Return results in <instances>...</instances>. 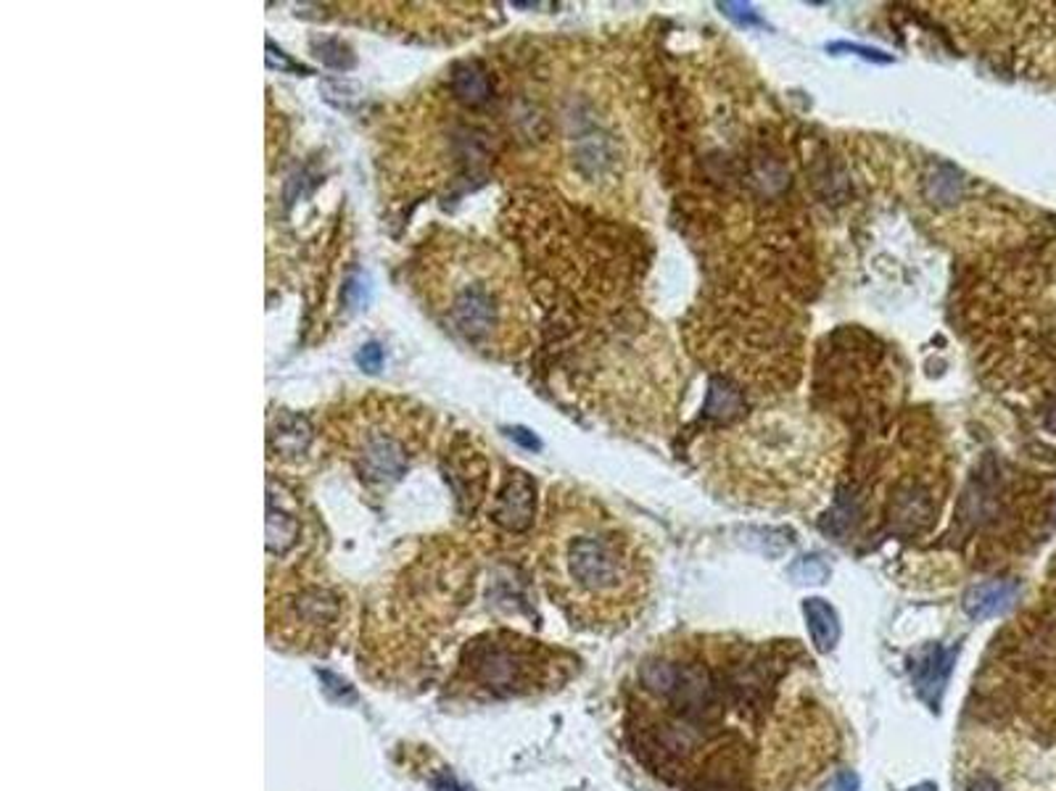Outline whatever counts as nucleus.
Instances as JSON below:
<instances>
[{"label": "nucleus", "instance_id": "obj_10", "mask_svg": "<svg viewBox=\"0 0 1056 791\" xmlns=\"http://www.w3.org/2000/svg\"><path fill=\"white\" fill-rule=\"evenodd\" d=\"M357 364L362 367L365 372H378L380 364H383V351H380V346L376 343L365 346V349L357 354Z\"/></svg>", "mask_w": 1056, "mask_h": 791}, {"label": "nucleus", "instance_id": "obj_8", "mask_svg": "<svg viewBox=\"0 0 1056 791\" xmlns=\"http://www.w3.org/2000/svg\"><path fill=\"white\" fill-rule=\"evenodd\" d=\"M296 514L283 510L280 499L270 493V504H267V552L270 554H286L296 543Z\"/></svg>", "mask_w": 1056, "mask_h": 791}, {"label": "nucleus", "instance_id": "obj_9", "mask_svg": "<svg viewBox=\"0 0 1056 791\" xmlns=\"http://www.w3.org/2000/svg\"><path fill=\"white\" fill-rule=\"evenodd\" d=\"M1012 597H1014L1012 583H985V585H977V589H972L967 597H964V607H967V612L972 614V618L983 620V618H990V614H996L998 610H1004V607L1012 602Z\"/></svg>", "mask_w": 1056, "mask_h": 791}, {"label": "nucleus", "instance_id": "obj_4", "mask_svg": "<svg viewBox=\"0 0 1056 791\" xmlns=\"http://www.w3.org/2000/svg\"><path fill=\"white\" fill-rule=\"evenodd\" d=\"M549 665L545 649L516 635H481L470 641L460 660L468 687L491 697L526 694L545 683Z\"/></svg>", "mask_w": 1056, "mask_h": 791}, {"label": "nucleus", "instance_id": "obj_5", "mask_svg": "<svg viewBox=\"0 0 1056 791\" xmlns=\"http://www.w3.org/2000/svg\"><path fill=\"white\" fill-rule=\"evenodd\" d=\"M534 483L526 472L512 470L505 478L502 491L491 504V520L510 533H524L534 522Z\"/></svg>", "mask_w": 1056, "mask_h": 791}, {"label": "nucleus", "instance_id": "obj_2", "mask_svg": "<svg viewBox=\"0 0 1056 791\" xmlns=\"http://www.w3.org/2000/svg\"><path fill=\"white\" fill-rule=\"evenodd\" d=\"M412 282L436 322L476 354L512 359L531 338V314L510 259L489 240L436 232L412 261Z\"/></svg>", "mask_w": 1056, "mask_h": 791}, {"label": "nucleus", "instance_id": "obj_3", "mask_svg": "<svg viewBox=\"0 0 1056 791\" xmlns=\"http://www.w3.org/2000/svg\"><path fill=\"white\" fill-rule=\"evenodd\" d=\"M418 422L420 409L407 412L399 401L368 399L343 417L338 441L365 483L389 485L418 457L422 443Z\"/></svg>", "mask_w": 1056, "mask_h": 791}, {"label": "nucleus", "instance_id": "obj_7", "mask_svg": "<svg viewBox=\"0 0 1056 791\" xmlns=\"http://www.w3.org/2000/svg\"><path fill=\"white\" fill-rule=\"evenodd\" d=\"M803 614H806L808 635H811L816 652L827 654L829 649H835L837 639H840V620H837V612L833 607L824 602V599H806V602H803Z\"/></svg>", "mask_w": 1056, "mask_h": 791}, {"label": "nucleus", "instance_id": "obj_12", "mask_svg": "<svg viewBox=\"0 0 1056 791\" xmlns=\"http://www.w3.org/2000/svg\"><path fill=\"white\" fill-rule=\"evenodd\" d=\"M911 791H933V787H927V783H925V787H919V789H911Z\"/></svg>", "mask_w": 1056, "mask_h": 791}, {"label": "nucleus", "instance_id": "obj_1", "mask_svg": "<svg viewBox=\"0 0 1056 791\" xmlns=\"http://www.w3.org/2000/svg\"><path fill=\"white\" fill-rule=\"evenodd\" d=\"M539 570L555 604L587 628H616L647 602L652 570L642 541L600 501L566 493L547 501Z\"/></svg>", "mask_w": 1056, "mask_h": 791}, {"label": "nucleus", "instance_id": "obj_11", "mask_svg": "<svg viewBox=\"0 0 1056 791\" xmlns=\"http://www.w3.org/2000/svg\"><path fill=\"white\" fill-rule=\"evenodd\" d=\"M439 791H468V789H462L455 779H447V783H441Z\"/></svg>", "mask_w": 1056, "mask_h": 791}, {"label": "nucleus", "instance_id": "obj_6", "mask_svg": "<svg viewBox=\"0 0 1056 791\" xmlns=\"http://www.w3.org/2000/svg\"><path fill=\"white\" fill-rule=\"evenodd\" d=\"M309 441H312V428L305 417L278 412L270 425V451L278 457H299L307 451Z\"/></svg>", "mask_w": 1056, "mask_h": 791}]
</instances>
